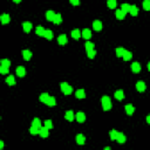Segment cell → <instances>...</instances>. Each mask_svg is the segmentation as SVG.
<instances>
[{
    "mask_svg": "<svg viewBox=\"0 0 150 150\" xmlns=\"http://www.w3.org/2000/svg\"><path fill=\"white\" fill-rule=\"evenodd\" d=\"M101 102H102L103 110H109L111 108V101H110V97H109V96H103V97L101 98Z\"/></svg>",
    "mask_w": 150,
    "mask_h": 150,
    "instance_id": "1",
    "label": "cell"
},
{
    "mask_svg": "<svg viewBox=\"0 0 150 150\" xmlns=\"http://www.w3.org/2000/svg\"><path fill=\"white\" fill-rule=\"evenodd\" d=\"M61 90H62V93L63 94H66V95H69V94H72L73 93V88H72L68 83H66V82H62L61 83Z\"/></svg>",
    "mask_w": 150,
    "mask_h": 150,
    "instance_id": "2",
    "label": "cell"
},
{
    "mask_svg": "<svg viewBox=\"0 0 150 150\" xmlns=\"http://www.w3.org/2000/svg\"><path fill=\"white\" fill-rule=\"evenodd\" d=\"M49 129L47 128V127H41V128H40V131H39V135L40 136H41V137H47V136H48L49 135V131H48Z\"/></svg>",
    "mask_w": 150,
    "mask_h": 150,
    "instance_id": "3",
    "label": "cell"
},
{
    "mask_svg": "<svg viewBox=\"0 0 150 150\" xmlns=\"http://www.w3.org/2000/svg\"><path fill=\"white\" fill-rule=\"evenodd\" d=\"M114 96H115V98L116 100H119V101H122L123 98H124V93H123V90H116L115 92V94H114Z\"/></svg>",
    "mask_w": 150,
    "mask_h": 150,
    "instance_id": "4",
    "label": "cell"
},
{
    "mask_svg": "<svg viewBox=\"0 0 150 150\" xmlns=\"http://www.w3.org/2000/svg\"><path fill=\"white\" fill-rule=\"evenodd\" d=\"M75 117H76V121L77 122H80V123L85 122V120H86V115H85V113H82V111H79Z\"/></svg>",
    "mask_w": 150,
    "mask_h": 150,
    "instance_id": "5",
    "label": "cell"
},
{
    "mask_svg": "<svg viewBox=\"0 0 150 150\" xmlns=\"http://www.w3.org/2000/svg\"><path fill=\"white\" fill-rule=\"evenodd\" d=\"M9 20H11V18H9L8 14H6V13H4V14H1V16H0V21H1V24H8Z\"/></svg>",
    "mask_w": 150,
    "mask_h": 150,
    "instance_id": "6",
    "label": "cell"
},
{
    "mask_svg": "<svg viewBox=\"0 0 150 150\" xmlns=\"http://www.w3.org/2000/svg\"><path fill=\"white\" fill-rule=\"evenodd\" d=\"M93 28H94L95 31H101L102 29V22L100 21V20H95L94 22H93Z\"/></svg>",
    "mask_w": 150,
    "mask_h": 150,
    "instance_id": "7",
    "label": "cell"
},
{
    "mask_svg": "<svg viewBox=\"0 0 150 150\" xmlns=\"http://www.w3.org/2000/svg\"><path fill=\"white\" fill-rule=\"evenodd\" d=\"M145 83L143 82V81H138L137 83H136V89H137L138 92H144L145 90Z\"/></svg>",
    "mask_w": 150,
    "mask_h": 150,
    "instance_id": "8",
    "label": "cell"
},
{
    "mask_svg": "<svg viewBox=\"0 0 150 150\" xmlns=\"http://www.w3.org/2000/svg\"><path fill=\"white\" fill-rule=\"evenodd\" d=\"M131 71L134 72V73H140V72H141V64L138 63V62L131 63Z\"/></svg>",
    "mask_w": 150,
    "mask_h": 150,
    "instance_id": "9",
    "label": "cell"
},
{
    "mask_svg": "<svg viewBox=\"0 0 150 150\" xmlns=\"http://www.w3.org/2000/svg\"><path fill=\"white\" fill-rule=\"evenodd\" d=\"M22 28H24V31L26 32V33H29V32L32 31V24L28 21L24 22V24H22Z\"/></svg>",
    "mask_w": 150,
    "mask_h": 150,
    "instance_id": "10",
    "label": "cell"
},
{
    "mask_svg": "<svg viewBox=\"0 0 150 150\" xmlns=\"http://www.w3.org/2000/svg\"><path fill=\"white\" fill-rule=\"evenodd\" d=\"M25 74H26V69H25L24 67H21V66H19V67L16 68V75L20 77H24Z\"/></svg>",
    "mask_w": 150,
    "mask_h": 150,
    "instance_id": "11",
    "label": "cell"
},
{
    "mask_svg": "<svg viewBox=\"0 0 150 150\" xmlns=\"http://www.w3.org/2000/svg\"><path fill=\"white\" fill-rule=\"evenodd\" d=\"M85 142H86V137H85V135H82V134H79L76 136V143L77 144H85Z\"/></svg>",
    "mask_w": 150,
    "mask_h": 150,
    "instance_id": "12",
    "label": "cell"
},
{
    "mask_svg": "<svg viewBox=\"0 0 150 150\" xmlns=\"http://www.w3.org/2000/svg\"><path fill=\"white\" fill-rule=\"evenodd\" d=\"M22 56H24V59L26 61H28V60H31V58H32V52L25 49V51H22Z\"/></svg>",
    "mask_w": 150,
    "mask_h": 150,
    "instance_id": "13",
    "label": "cell"
},
{
    "mask_svg": "<svg viewBox=\"0 0 150 150\" xmlns=\"http://www.w3.org/2000/svg\"><path fill=\"white\" fill-rule=\"evenodd\" d=\"M115 15H116V18L119 19V20H122V19H124V16H126V13L123 12L122 9H116V13H115Z\"/></svg>",
    "mask_w": 150,
    "mask_h": 150,
    "instance_id": "14",
    "label": "cell"
},
{
    "mask_svg": "<svg viewBox=\"0 0 150 150\" xmlns=\"http://www.w3.org/2000/svg\"><path fill=\"white\" fill-rule=\"evenodd\" d=\"M67 37L64 35V34H61V35H59V38H58V42L60 43V45H66L67 43Z\"/></svg>",
    "mask_w": 150,
    "mask_h": 150,
    "instance_id": "15",
    "label": "cell"
},
{
    "mask_svg": "<svg viewBox=\"0 0 150 150\" xmlns=\"http://www.w3.org/2000/svg\"><path fill=\"white\" fill-rule=\"evenodd\" d=\"M126 135L124 134H122V132H119V134H117V138H116V141L119 142V143H124V142H126Z\"/></svg>",
    "mask_w": 150,
    "mask_h": 150,
    "instance_id": "16",
    "label": "cell"
},
{
    "mask_svg": "<svg viewBox=\"0 0 150 150\" xmlns=\"http://www.w3.org/2000/svg\"><path fill=\"white\" fill-rule=\"evenodd\" d=\"M81 35H82V33H81L79 29H74V31H72V37H73V39L79 40L80 38H81Z\"/></svg>",
    "mask_w": 150,
    "mask_h": 150,
    "instance_id": "17",
    "label": "cell"
},
{
    "mask_svg": "<svg viewBox=\"0 0 150 150\" xmlns=\"http://www.w3.org/2000/svg\"><path fill=\"white\" fill-rule=\"evenodd\" d=\"M64 117H66V120L67 121H73L74 119H75V116H74V113L72 110H68V111H66V115H64Z\"/></svg>",
    "mask_w": 150,
    "mask_h": 150,
    "instance_id": "18",
    "label": "cell"
},
{
    "mask_svg": "<svg viewBox=\"0 0 150 150\" xmlns=\"http://www.w3.org/2000/svg\"><path fill=\"white\" fill-rule=\"evenodd\" d=\"M75 96H76L77 98H85L86 97V93H85L83 89H79V90L75 92Z\"/></svg>",
    "mask_w": 150,
    "mask_h": 150,
    "instance_id": "19",
    "label": "cell"
},
{
    "mask_svg": "<svg viewBox=\"0 0 150 150\" xmlns=\"http://www.w3.org/2000/svg\"><path fill=\"white\" fill-rule=\"evenodd\" d=\"M46 104L48 106V107H53V106H55V104H56L55 97H53V96H49L48 100L46 101Z\"/></svg>",
    "mask_w": 150,
    "mask_h": 150,
    "instance_id": "20",
    "label": "cell"
},
{
    "mask_svg": "<svg viewBox=\"0 0 150 150\" xmlns=\"http://www.w3.org/2000/svg\"><path fill=\"white\" fill-rule=\"evenodd\" d=\"M129 13L131 14L132 16H136L138 14V8H137V6H135V5H131L130 6V11H129Z\"/></svg>",
    "mask_w": 150,
    "mask_h": 150,
    "instance_id": "21",
    "label": "cell"
},
{
    "mask_svg": "<svg viewBox=\"0 0 150 150\" xmlns=\"http://www.w3.org/2000/svg\"><path fill=\"white\" fill-rule=\"evenodd\" d=\"M131 58H132V54H131V52H129V51H126L124 54L122 55V59L124 60V61H129Z\"/></svg>",
    "mask_w": 150,
    "mask_h": 150,
    "instance_id": "22",
    "label": "cell"
},
{
    "mask_svg": "<svg viewBox=\"0 0 150 150\" xmlns=\"http://www.w3.org/2000/svg\"><path fill=\"white\" fill-rule=\"evenodd\" d=\"M46 18L48 21H53L54 18H55V13L53 12V11H48V12L46 13Z\"/></svg>",
    "mask_w": 150,
    "mask_h": 150,
    "instance_id": "23",
    "label": "cell"
},
{
    "mask_svg": "<svg viewBox=\"0 0 150 150\" xmlns=\"http://www.w3.org/2000/svg\"><path fill=\"white\" fill-rule=\"evenodd\" d=\"M135 111V108L132 107L131 104H127L126 106V113L128 114V115H132Z\"/></svg>",
    "mask_w": 150,
    "mask_h": 150,
    "instance_id": "24",
    "label": "cell"
},
{
    "mask_svg": "<svg viewBox=\"0 0 150 150\" xmlns=\"http://www.w3.org/2000/svg\"><path fill=\"white\" fill-rule=\"evenodd\" d=\"M53 22L55 25H60L62 22V16L60 13H58V14H55V18H54V20H53Z\"/></svg>",
    "mask_w": 150,
    "mask_h": 150,
    "instance_id": "25",
    "label": "cell"
},
{
    "mask_svg": "<svg viewBox=\"0 0 150 150\" xmlns=\"http://www.w3.org/2000/svg\"><path fill=\"white\" fill-rule=\"evenodd\" d=\"M82 37L85 38L86 40L90 39V37H92V32L89 31V29H83V32H82Z\"/></svg>",
    "mask_w": 150,
    "mask_h": 150,
    "instance_id": "26",
    "label": "cell"
},
{
    "mask_svg": "<svg viewBox=\"0 0 150 150\" xmlns=\"http://www.w3.org/2000/svg\"><path fill=\"white\" fill-rule=\"evenodd\" d=\"M124 52H126V49L123 48V47H117L116 48V55L119 56V58H122V55L124 54Z\"/></svg>",
    "mask_w": 150,
    "mask_h": 150,
    "instance_id": "27",
    "label": "cell"
},
{
    "mask_svg": "<svg viewBox=\"0 0 150 150\" xmlns=\"http://www.w3.org/2000/svg\"><path fill=\"white\" fill-rule=\"evenodd\" d=\"M45 31H46V29H45V28L42 27V26H39V27H37V34L38 35H40V37H43V35H45Z\"/></svg>",
    "mask_w": 150,
    "mask_h": 150,
    "instance_id": "28",
    "label": "cell"
},
{
    "mask_svg": "<svg viewBox=\"0 0 150 150\" xmlns=\"http://www.w3.org/2000/svg\"><path fill=\"white\" fill-rule=\"evenodd\" d=\"M32 126L35 127V128H38V129H40L41 128V121H40L39 119H34L33 122H32Z\"/></svg>",
    "mask_w": 150,
    "mask_h": 150,
    "instance_id": "29",
    "label": "cell"
},
{
    "mask_svg": "<svg viewBox=\"0 0 150 150\" xmlns=\"http://www.w3.org/2000/svg\"><path fill=\"white\" fill-rule=\"evenodd\" d=\"M6 82L8 83L9 86H14V85H15V80H14V76H13V75H9V76L6 79Z\"/></svg>",
    "mask_w": 150,
    "mask_h": 150,
    "instance_id": "30",
    "label": "cell"
},
{
    "mask_svg": "<svg viewBox=\"0 0 150 150\" xmlns=\"http://www.w3.org/2000/svg\"><path fill=\"white\" fill-rule=\"evenodd\" d=\"M121 9L127 14V13L130 11V5H129V4H122V5H121Z\"/></svg>",
    "mask_w": 150,
    "mask_h": 150,
    "instance_id": "31",
    "label": "cell"
},
{
    "mask_svg": "<svg viewBox=\"0 0 150 150\" xmlns=\"http://www.w3.org/2000/svg\"><path fill=\"white\" fill-rule=\"evenodd\" d=\"M117 134H119V132H117L116 130H110V131H109V136H110L111 141H116V138H117Z\"/></svg>",
    "mask_w": 150,
    "mask_h": 150,
    "instance_id": "32",
    "label": "cell"
},
{
    "mask_svg": "<svg viewBox=\"0 0 150 150\" xmlns=\"http://www.w3.org/2000/svg\"><path fill=\"white\" fill-rule=\"evenodd\" d=\"M85 47H86V51L88 52V51H93L95 46H94V43H93V42H90V41H87L86 45H85Z\"/></svg>",
    "mask_w": 150,
    "mask_h": 150,
    "instance_id": "33",
    "label": "cell"
},
{
    "mask_svg": "<svg viewBox=\"0 0 150 150\" xmlns=\"http://www.w3.org/2000/svg\"><path fill=\"white\" fill-rule=\"evenodd\" d=\"M116 0H107V5L109 8H115L116 7Z\"/></svg>",
    "mask_w": 150,
    "mask_h": 150,
    "instance_id": "34",
    "label": "cell"
},
{
    "mask_svg": "<svg viewBox=\"0 0 150 150\" xmlns=\"http://www.w3.org/2000/svg\"><path fill=\"white\" fill-rule=\"evenodd\" d=\"M43 37L46 38L47 40H52L53 39V32L47 29V31H45V35H43Z\"/></svg>",
    "mask_w": 150,
    "mask_h": 150,
    "instance_id": "35",
    "label": "cell"
},
{
    "mask_svg": "<svg viewBox=\"0 0 150 150\" xmlns=\"http://www.w3.org/2000/svg\"><path fill=\"white\" fill-rule=\"evenodd\" d=\"M48 97H49V95L47 94V93H43V94L40 95V101L43 102V103H46V101L48 100Z\"/></svg>",
    "mask_w": 150,
    "mask_h": 150,
    "instance_id": "36",
    "label": "cell"
},
{
    "mask_svg": "<svg viewBox=\"0 0 150 150\" xmlns=\"http://www.w3.org/2000/svg\"><path fill=\"white\" fill-rule=\"evenodd\" d=\"M143 8L145 11H150V0H143Z\"/></svg>",
    "mask_w": 150,
    "mask_h": 150,
    "instance_id": "37",
    "label": "cell"
},
{
    "mask_svg": "<svg viewBox=\"0 0 150 150\" xmlns=\"http://www.w3.org/2000/svg\"><path fill=\"white\" fill-rule=\"evenodd\" d=\"M87 55H88L89 59H94L95 55H96V51H95V49H93V51H88V52H87Z\"/></svg>",
    "mask_w": 150,
    "mask_h": 150,
    "instance_id": "38",
    "label": "cell"
},
{
    "mask_svg": "<svg viewBox=\"0 0 150 150\" xmlns=\"http://www.w3.org/2000/svg\"><path fill=\"white\" fill-rule=\"evenodd\" d=\"M39 131H40V129L35 128V127H33V126H32V127H31V129H29V132H31L32 135H37V134H39Z\"/></svg>",
    "mask_w": 150,
    "mask_h": 150,
    "instance_id": "39",
    "label": "cell"
},
{
    "mask_svg": "<svg viewBox=\"0 0 150 150\" xmlns=\"http://www.w3.org/2000/svg\"><path fill=\"white\" fill-rule=\"evenodd\" d=\"M1 66H6V67H9L11 66V61L7 60V59H3L1 60Z\"/></svg>",
    "mask_w": 150,
    "mask_h": 150,
    "instance_id": "40",
    "label": "cell"
},
{
    "mask_svg": "<svg viewBox=\"0 0 150 150\" xmlns=\"http://www.w3.org/2000/svg\"><path fill=\"white\" fill-rule=\"evenodd\" d=\"M0 73L7 74L8 73V67H6V66H0Z\"/></svg>",
    "mask_w": 150,
    "mask_h": 150,
    "instance_id": "41",
    "label": "cell"
},
{
    "mask_svg": "<svg viewBox=\"0 0 150 150\" xmlns=\"http://www.w3.org/2000/svg\"><path fill=\"white\" fill-rule=\"evenodd\" d=\"M45 127H47L48 129H52L53 128L52 121H51V120H46V121H45Z\"/></svg>",
    "mask_w": 150,
    "mask_h": 150,
    "instance_id": "42",
    "label": "cell"
},
{
    "mask_svg": "<svg viewBox=\"0 0 150 150\" xmlns=\"http://www.w3.org/2000/svg\"><path fill=\"white\" fill-rule=\"evenodd\" d=\"M69 1H71V4L74 5V6H77L80 4V0H69Z\"/></svg>",
    "mask_w": 150,
    "mask_h": 150,
    "instance_id": "43",
    "label": "cell"
},
{
    "mask_svg": "<svg viewBox=\"0 0 150 150\" xmlns=\"http://www.w3.org/2000/svg\"><path fill=\"white\" fill-rule=\"evenodd\" d=\"M0 148H1V149L4 148V142L3 141H0Z\"/></svg>",
    "mask_w": 150,
    "mask_h": 150,
    "instance_id": "44",
    "label": "cell"
},
{
    "mask_svg": "<svg viewBox=\"0 0 150 150\" xmlns=\"http://www.w3.org/2000/svg\"><path fill=\"white\" fill-rule=\"evenodd\" d=\"M147 122L150 124V115H149V116H147Z\"/></svg>",
    "mask_w": 150,
    "mask_h": 150,
    "instance_id": "45",
    "label": "cell"
},
{
    "mask_svg": "<svg viewBox=\"0 0 150 150\" xmlns=\"http://www.w3.org/2000/svg\"><path fill=\"white\" fill-rule=\"evenodd\" d=\"M13 1H14V3H16V4H19L20 1H21V0H13Z\"/></svg>",
    "mask_w": 150,
    "mask_h": 150,
    "instance_id": "46",
    "label": "cell"
},
{
    "mask_svg": "<svg viewBox=\"0 0 150 150\" xmlns=\"http://www.w3.org/2000/svg\"><path fill=\"white\" fill-rule=\"evenodd\" d=\"M148 69H149V71H150V62H149V63H148Z\"/></svg>",
    "mask_w": 150,
    "mask_h": 150,
    "instance_id": "47",
    "label": "cell"
}]
</instances>
